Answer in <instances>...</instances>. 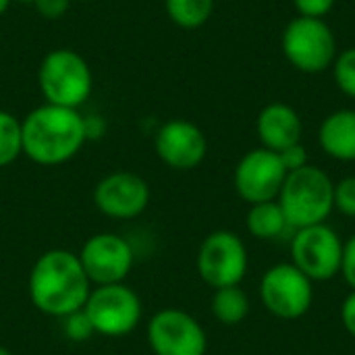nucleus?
<instances>
[{"mask_svg": "<svg viewBox=\"0 0 355 355\" xmlns=\"http://www.w3.org/2000/svg\"><path fill=\"white\" fill-rule=\"evenodd\" d=\"M94 285L87 279L81 260L71 250H48L31 266L27 279L29 300L35 310L62 320L83 310Z\"/></svg>", "mask_w": 355, "mask_h": 355, "instance_id": "f257e3e1", "label": "nucleus"}, {"mask_svg": "<svg viewBox=\"0 0 355 355\" xmlns=\"http://www.w3.org/2000/svg\"><path fill=\"white\" fill-rule=\"evenodd\" d=\"M21 135L23 154L40 166H58L73 160L87 141L83 114L48 102L21 119Z\"/></svg>", "mask_w": 355, "mask_h": 355, "instance_id": "f03ea898", "label": "nucleus"}, {"mask_svg": "<svg viewBox=\"0 0 355 355\" xmlns=\"http://www.w3.org/2000/svg\"><path fill=\"white\" fill-rule=\"evenodd\" d=\"M335 183L314 164H306L300 171L287 173V179L277 198L283 208L291 231L327 223L335 210Z\"/></svg>", "mask_w": 355, "mask_h": 355, "instance_id": "7ed1b4c3", "label": "nucleus"}, {"mask_svg": "<svg viewBox=\"0 0 355 355\" xmlns=\"http://www.w3.org/2000/svg\"><path fill=\"white\" fill-rule=\"evenodd\" d=\"M37 85L44 102L79 110L92 96L94 75L79 52L54 48L40 62Z\"/></svg>", "mask_w": 355, "mask_h": 355, "instance_id": "20e7f679", "label": "nucleus"}, {"mask_svg": "<svg viewBox=\"0 0 355 355\" xmlns=\"http://www.w3.org/2000/svg\"><path fill=\"white\" fill-rule=\"evenodd\" d=\"M281 48L285 58L302 73H322L337 58V40L324 19L295 17L287 23Z\"/></svg>", "mask_w": 355, "mask_h": 355, "instance_id": "39448f33", "label": "nucleus"}, {"mask_svg": "<svg viewBox=\"0 0 355 355\" xmlns=\"http://www.w3.org/2000/svg\"><path fill=\"white\" fill-rule=\"evenodd\" d=\"M83 312L87 314L96 335L110 339L127 337L139 327L144 318L139 295L125 283L94 287L83 306Z\"/></svg>", "mask_w": 355, "mask_h": 355, "instance_id": "423d86ee", "label": "nucleus"}, {"mask_svg": "<svg viewBox=\"0 0 355 355\" xmlns=\"http://www.w3.org/2000/svg\"><path fill=\"white\" fill-rule=\"evenodd\" d=\"M196 266L200 279L212 289L241 285L250 268L248 248L233 231H212L200 243Z\"/></svg>", "mask_w": 355, "mask_h": 355, "instance_id": "0eeeda50", "label": "nucleus"}, {"mask_svg": "<svg viewBox=\"0 0 355 355\" xmlns=\"http://www.w3.org/2000/svg\"><path fill=\"white\" fill-rule=\"evenodd\" d=\"M260 300L268 314L281 320L306 316L314 302V283L291 262H281L260 279Z\"/></svg>", "mask_w": 355, "mask_h": 355, "instance_id": "6e6552de", "label": "nucleus"}, {"mask_svg": "<svg viewBox=\"0 0 355 355\" xmlns=\"http://www.w3.org/2000/svg\"><path fill=\"white\" fill-rule=\"evenodd\" d=\"M343 239L327 223L297 229L291 237V264L312 283L331 281L341 272Z\"/></svg>", "mask_w": 355, "mask_h": 355, "instance_id": "1a4fd4ad", "label": "nucleus"}, {"mask_svg": "<svg viewBox=\"0 0 355 355\" xmlns=\"http://www.w3.org/2000/svg\"><path fill=\"white\" fill-rule=\"evenodd\" d=\"M148 345L152 355H206L208 335L189 312L164 308L148 322Z\"/></svg>", "mask_w": 355, "mask_h": 355, "instance_id": "9d476101", "label": "nucleus"}, {"mask_svg": "<svg viewBox=\"0 0 355 355\" xmlns=\"http://www.w3.org/2000/svg\"><path fill=\"white\" fill-rule=\"evenodd\" d=\"M77 256L94 287L125 283L135 264L133 245L119 233L92 235Z\"/></svg>", "mask_w": 355, "mask_h": 355, "instance_id": "9b49d317", "label": "nucleus"}, {"mask_svg": "<svg viewBox=\"0 0 355 355\" xmlns=\"http://www.w3.org/2000/svg\"><path fill=\"white\" fill-rule=\"evenodd\" d=\"M285 179L287 168L279 152L266 148H256L243 154L233 171V187L250 206L277 200Z\"/></svg>", "mask_w": 355, "mask_h": 355, "instance_id": "f8f14e48", "label": "nucleus"}, {"mask_svg": "<svg viewBox=\"0 0 355 355\" xmlns=\"http://www.w3.org/2000/svg\"><path fill=\"white\" fill-rule=\"evenodd\" d=\"M152 191L144 177L131 171H114L94 187V206L108 218L133 220L150 206Z\"/></svg>", "mask_w": 355, "mask_h": 355, "instance_id": "ddd939ff", "label": "nucleus"}, {"mask_svg": "<svg viewBox=\"0 0 355 355\" xmlns=\"http://www.w3.org/2000/svg\"><path fill=\"white\" fill-rule=\"evenodd\" d=\"M154 150L168 168L191 171L204 162L208 154V139L196 123L171 119L156 131Z\"/></svg>", "mask_w": 355, "mask_h": 355, "instance_id": "4468645a", "label": "nucleus"}, {"mask_svg": "<svg viewBox=\"0 0 355 355\" xmlns=\"http://www.w3.org/2000/svg\"><path fill=\"white\" fill-rule=\"evenodd\" d=\"M302 119L297 110L283 102H272L262 108L256 121V133L262 148L272 152H283L295 144H302Z\"/></svg>", "mask_w": 355, "mask_h": 355, "instance_id": "2eb2a0df", "label": "nucleus"}, {"mask_svg": "<svg viewBox=\"0 0 355 355\" xmlns=\"http://www.w3.org/2000/svg\"><path fill=\"white\" fill-rule=\"evenodd\" d=\"M318 144L324 154L341 162H355V110L331 112L318 129Z\"/></svg>", "mask_w": 355, "mask_h": 355, "instance_id": "dca6fc26", "label": "nucleus"}, {"mask_svg": "<svg viewBox=\"0 0 355 355\" xmlns=\"http://www.w3.org/2000/svg\"><path fill=\"white\" fill-rule=\"evenodd\" d=\"M245 227L252 237L262 239V241L281 239L291 231L287 216L277 200L252 204L248 210V216H245Z\"/></svg>", "mask_w": 355, "mask_h": 355, "instance_id": "f3484780", "label": "nucleus"}, {"mask_svg": "<svg viewBox=\"0 0 355 355\" xmlns=\"http://www.w3.org/2000/svg\"><path fill=\"white\" fill-rule=\"evenodd\" d=\"M250 306H252L250 297L239 285L214 289V295H212V302H210L212 316L225 327L241 324L250 314Z\"/></svg>", "mask_w": 355, "mask_h": 355, "instance_id": "a211bd4d", "label": "nucleus"}, {"mask_svg": "<svg viewBox=\"0 0 355 355\" xmlns=\"http://www.w3.org/2000/svg\"><path fill=\"white\" fill-rule=\"evenodd\" d=\"M168 19L183 29L202 27L214 10V0H164Z\"/></svg>", "mask_w": 355, "mask_h": 355, "instance_id": "6ab92c4d", "label": "nucleus"}, {"mask_svg": "<svg viewBox=\"0 0 355 355\" xmlns=\"http://www.w3.org/2000/svg\"><path fill=\"white\" fill-rule=\"evenodd\" d=\"M23 154L21 119L8 110H0V168L10 166Z\"/></svg>", "mask_w": 355, "mask_h": 355, "instance_id": "aec40b11", "label": "nucleus"}, {"mask_svg": "<svg viewBox=\"0 0 355 355\" xmlns=\"http://www.w3.org/2000/svg\"><path fill=\"white\" fill-rule=\"evenodd\" d=\"M333 77H335L337 87L345 96L355 98V46L337 54L333 62Z\"/></svg>", "mask_w": 355, "mask_h": 355, "instance_id": "412c9836", "label": "nucleus"}, {"mask_svg": "<svg viewBox=\"0 0 355 355\" xmlns=\"http://www.w3.org/2000/svg\"><path fill=\"white\" fill-rule=\"evenodd\" d=\"M60 322H62L64 337L73 343H83V341H89L92 337H96V331H94V327H92V322L83 310L64 316Z\"/></svg>", "mask_w": 355, "mask_h": 355, "instance_id": "4be33fe9", "label": "nucleus"}, {"mask_svg": "<svg viewBox=\"0 0 355 355\" xmlns=\"http://www.w3.org/2000/svg\"><path fill=\"white\" fill-rule=\"evenodd\" d=\"M335 210L343 216L355 218V175L343 177L335 183Z\"/></svg>", "mask_w": 355, "mask_h": 355, "instance_id": "5701e85b", "label": "nucleus"}, {"mask_svg": "<svg viewBox=\"0 0 355 355\" xmlns=\"http://www.w3.org/2000/svg\"><path fill=\"white\" fill-rule=\"evenodd\" d=\"M337 0H293L300 17H310V19H324Z\"/></svg>", "mask_w": 355, "mask_h": 355, "instance_id": "b1692460", "label": "nucleus"}, {"mask_svg": "<svg viewBox=\"0 0 355 355\" xmlns=\"http://www.w3.org/2000/svg\"><path fill=\"white\" fill-rule=\"evenodd\" d=\"M343 281L355 291V235L343 241V258H341V272Z\"/></svg>", "mask_w": 355, "mask_h": 355, "instance_id": "393cba45", "label": "nucleus"}, {"mask_svg": "<svg viewBox=\"0 0 355 355\" xmlns=\"http://www.w3.org/2000/svg\"><path fill=\"white\" fill-rule=\"evenodd\" d=\"M279 156H281V160H283L287 173L300 171V168H304L306 164H310V160H308V150L304 148V144H295V146H291V148L279 152Z\"/></svg>", "mask_w": 355, "mask_h": 355, "instance_id": "a878e982", "label": "nucleus"}, {"mask_svg": "<svg viewBox=\"0 0 355 355\" xmlns=\"http://www.w3.org/2000/svg\"><path fill=\"white\" fill-rule=\"evenodd\" d=\"M33 6L37 8V12H40L44 19L54 21V19H60V17L69 10L71 0H35Z\"/></svg>", "mask_w": 355, "mask_h": 355, "instance_id": "bb28decb", "label": "nucleus"}, {"mask_svg": "<svg viewBox=\"0 0 355 355\" xmlns=\"http://www.w3.org/2000/svg\"><path fill=\"white\" fill-rule=\"evenodd\" d=\"M83 127H85V137L87 141L89 139H100L104 137L106 133V119L96 114V112H89V114H83Z\"/></svg>", "mask_w": 355, "mask_h": 355, "instance_id": "cd10ccee", "label": "nucleus"}, {"mask_svg": "<svg viewBox=\"0 0 355 355\" xmlns=\"http://www.w3.org/2000/svg\"><path fill=\"white\" fill-rule=\"evenodd\" d=\"M341 322L343 329L355 339V291H352L341 304Z\"/></svg>", "mask_w": 355, "mask_h": 355, "instance_id": "c85d7f7f", "label": "nucleus"}, {"mask_svg": "<svg viewBox=\"0 0 355 355\" xmlns=\"http://www.w3.org/2000/svg\"><path fill=\"white\" fill-rule=\"evenodd\" d=\"M10 2H12V0H0V17H2V15H4V12L8 10Z\"/></svg>", "mask_w": 355, "mask_h": 355, "instance_id": "c756f323", "label": "nucleus"}, {"mask_svg": "<svg viewBox=\"0 0 355 355\" xmlns=\"http://www.w3.org/2000/svg\"><path fill=\"white\" fill-rule=\"evenodd\" d=\"M0 355H15V354H12L8 347H2V345H0Z\"/></svg>", "mask_w": 355, "mask_h": 355, "instance_id": "7c9ffc66", "label": "nucleus"}, {"mask_svg": "<svg viewBox=\"0 0 355 355\" xmlns=\"http://www.w3.org/2000/svg\"><path fill=\"white\" fill-rule=\"evenodd\" d=\"M17 2H21V4H33L35 0H17Z\"/></svg>", "mask_w": 355, "mask_h": 355, "instance_id": "2f4dec72", "label": "nucleus"}, {"mask_svg": "<svg viewBox=\"0 0 355 355\" xmlns=\"http://www.w3.org/2000/svg\"><path fill=\"white\" fill-rule=\"evenodd\" d=\"M71 2H89V0H71Z\"/></svg>", "mask_w": 355, "mask_h": 355, "instance_id": "473e14b6", "label": "nucleus"}]
</instances>
